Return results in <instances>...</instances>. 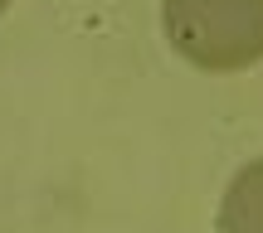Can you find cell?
Wrapping results in <instances>:
<instances>
[{
  "mask_svg": "<svg viewBox=\"0 0 263 233\" xmlns=\"http://www.w3.org/2000/svg\"><path fill=\"white\" fill-rule=\"evenodd\" d=\"M161 34L210 78L263 63V0H161Z\"/></svg>",
  "mask_w": 263,
  "mask_h": 233,
  "instance_id": "cell-1",
  "label": "cell"
},
{
  "mask_svg": "<svg viewBox=\"0 0 263 233\" xmlns=\"http://www.w3.org/2000/svg\"><path fill=\"white\" fill-rule=\"evenodd\" d=\"M215 233H263V156L229 175L215 209Z\"/></svg>",
  "mask_w": 263,
  "mask_h": 233,
  "instance_id": "cell-2",
  "label": "cell"
},
{
  "mask_svg": "<svg viewBox=\"0 0 263 233\" xmlns=\"http://www.w3.org/2000/svg\"><path fill=\"white\" fill-rule=\"evenodd\" d=\"M10 5H15V0H0V15H5V10H10Z\"/></svg>",
  "mask_w": 263,
  "mask_h": 233,
  "instance_id": "cell-3",
  "label": "cell"
}]
</instances>
